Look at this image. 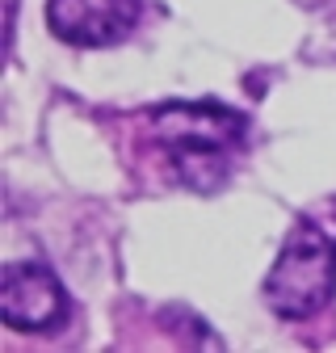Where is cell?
I'll list each match as a JSON object with an SVG mask.
<instances>
[{"instance_id": "cell-1", "label": "cell", "mask_w": 336, "mask_h": 353, "mask_svg": "<svg viewBox=\"0 0 336 353\" xmlns=\"http://www.w3.org/2000/svg\"><path fill=\"white\" fill-rule=\"evenodd\" d=\"M147 122L173 156L177 176L193 190H215L223 181L227 160L248 130V118L219 101H168L156 105Z\"/></svg>"}, {"instance_id": "cell-2", "label": "cell", "mask_w": 336, "mask_h": 353, "mask_svg": "<svg viewBox=\"0 0 336 353\" xmlns=\"http://www.w3.org/2000/svg\"><path fill=\"white\" fill-rule=\"evenodd\" d=\"M336 294V244L311 223H294L273 270L265 278V303L282 320H307Z\"/></svg>"}, {"instance_id": "cell-3", "label": "cell", "mask_w": 336, "mask_h": 353, "mask_svg": "<svg viewBox=\"0 0 336 353\" xmlns=\"http://www.w3.org/2000/svg\"><path fill=\"white\" fill-rule=\"evenodd\" d=\"M0 316L17 332H55L67 320V290L42 261H13L0 278Z\"/></svg>"}, {"instance_id": "cell-4", "label": "cell", "mask_w": 336, "mask_h": 353, "mask_svg": "<svg viewBox=\"0 0 336 353\" xmlns=\"http://www.w3.org/2000/svg\"><path fill=\"white\" fill-rule=\"evenodd\" d=\"M143 0H47V26L72 47H114L139 26Z\"/></svg>"}]
</instances>
